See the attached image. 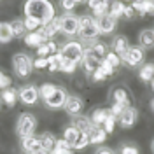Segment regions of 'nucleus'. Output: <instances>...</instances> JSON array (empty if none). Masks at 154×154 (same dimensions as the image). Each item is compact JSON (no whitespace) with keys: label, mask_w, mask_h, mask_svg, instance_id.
I'll use <instances>...</instances> for the list:
<instances>
[{"label":"nucleus","mask_w":154,"mask_h":154,"mask_svg":"<svg viewBox=\"0 0 154 154\" xmlns=\"http://www.w3.org/2000/svg\"><path fill=\"white\" fill-rule=\"evenodd\" d=\"M88 145H89V135L88 133H79L75 144H74V151H82V149H86Z\"/></svg>","instance_id":"obj_33"},{"label":"nucleus","mask_w":154,"mask_h":154,"mask_svg":"<svg viewBox=\"0 0 154 154\" xmlns=\"http://www.w3.org/2000/svg\"><path fill=\"white\" fill-rule=\"evenodd\" d=\"M133 16H135V9L131 7V5H126V7H125V12H123V18L131 19Z\"/></svg>","instance_id":"obj_47"},{"label":"nucleus","mask_w":154,"mask_h":154,"mask_svg":"<svg viewBox=\"0 0 154 154\" xmlns=\"http://www.w3.org/2000/svg\"><path fill=\"white\" fill-rule=\"evenodd\" d=\"M60 5H61V9L65 11V12H72V11L75 9V2L74 0H60Z\"/></svg>","instance_id":"obj_44"},{"label":"nucleus","mask_w":154,"mask_h":154,"mask_svg":"<svg viewBox=\"0 0 154 154\" xmlns=\"http://www.w3.org/2000/svg\"><path fill=\"white\" fill-rule=\"evenodd\" d=\"M89 49H91V51H93L98 58H102V60H103V58H105V54L109 53V48H107L103 42H100V40H93V42L89 44Z\"/></svg>","instance_id":"obj_32"},{"label":"nucleus","mask_w":154,"mask_h":154,"mask_svg":"<svg viewBox=\"0 0 154 154\" xmlns=\"http://www.w3.org/2000/svg\"><path fill=\"white\" fill-rule=\"evenodd\" d=\"M35 128H37V119L35 116L30 114V112H23L16 121V135L19 138H25L28 135L35 133Z\"/></svg>","instance_id":"obj_4"},{"label":"nucleus","mask_w":154,"mask_h":154,"mask_svg":"<svg viewBox=\"0 0 154 154\" xmlns=\"http://www.w3.org/2000/svg\"><path fill=\"white\" fill-rule=\"evenodd\" d=\"M84 53H86V48H84L81 42H75V40L65 42V44L60 48V54H61V56L65 58V60L75 61V63H82Z\"/></svg>","instance_id":"obj_3"},{"label":"nucleus","mask_w":154,"mask_h":154,"mask_svg":"<svg viewBox=\"0 0 154 154\" xmlns=\"http://www.w3.org/2000/svg\"><path fill=\"white\" fill-rule=\"evenodd\" d=\"M95 19H96V26H98L102 35H110L117 28V19H114L112 16H109V14H103V16L95 18Z\"/></svg>","instance_id":"obj_9"},{"label":"nucleus","mask_w":154,"mask_h":154,"mask_svg":"<svg viewBox=\"0 0 154 154\" xmlns=\"http://www.w3.org/2000/svg\"><path fill=\"white\" fill-rule=\"evenodd\" d=\"M82 109H84V102H82V98H79V96H68L67 98V103H65V110H67L68 116H79L82 112Z\"/></svg>","instance_id":"obj_14"},{"label":"nucleus","mask_w":154,"mask_h":154,"mask_svg":"<svg viewBox=\"0 0 154 154\" xmlns=\"http://www.w3.org/2000/svg\"><path fill=\"white\" fill-rule=\"evenodd\" d=\"M149 2H154V0H149Z\"/></svg>","instance_id":"obj_54"},{"label":"nucleus","mask_w":154,"mask_h":154,"mask_svg":"<svg viewBox=\"0 0 154 154\" xmlns=\"http://www.w3.org/2000/svg\"><path fill=\"white\" fill-rule=\"evenodd\" d=\"M123 2H125V0H123Z\"/></svg>","instance_id":"obj_55"},{"label":"nucleus","mask_w":154,"mask_h":154,"mask_svg":"<svg viewBox=\"0 0 154 154\" xmlns=\"http://www.w3.org/2000/svg\"><path fill=\"white\" fill-rule=\"evenodd\" d=\"M56 89L54 84H51V82H44V84H40L38 86V95H40V100H46L53 91Z\"/></svg>","instance_id":"obj_34"},{"label":"nucleus","mask_w":154,"mask_h":154,"mask_svg":"<svg viewBox=\"0 0 154 154\" xmlns=\"http://www.w3.org/2000/svg\"><path fill=\"white\" fill-rule=\"evenodd\" d=\"M21 149L25 151V152H37L38 149H40V140H38V135H28V137H25V138H21Z\"/></svg>","instance_id":"obj_16"},{"label":"nucleus","mask_w":154,"mask_h":154,"mask_svg":"<svg viewBox=\"0 0 154 154\" xmlns=\"http://www.w3.org/2000/svg\"><path fill=\"white\" fill-rule=\"evenodd\" d=\"M138 44L142 49L154 48V28H144L138 33Z\"/></svg>","instance_id":"obj_17"},{"label":"nucleus","mask_w":154,"mask_h":154,"mask_svg":"<svg viewBox=\"0 0 154 154\" xmlns=\"http://www.w3.org/2000/svg\"><path fill=\"white\" fill-rule=\"evenodd\" d=\"M51 154H74V149L67 144V140H63V138H58L56 140V145H54V149L51 151Z\"/></svg>","instance_id":"obj_31"},{"label":"nucleus","mask_w":154,"mask_h":154,"mask_svg":"<svg viewBox=\"0 0 154 154\" xmlns=\"http://www.w3.org/2000/svg\"><path fill=\"white\" fill-rule=\"evenodd\" d=\"M144 58H145L144 49L140 48V46L138 48L135 46V48H128V51L121 56V60H123V63L128 65V67H138L144 61Z\"/></svg>","instance_id":"obj_8"},{"label":"nucleus","mask_w":154,"mask_h":154,"mask_svg":"<svg viewBox=\"0 0 154 154\" xmlns=\"http://www.w3.org/2000/svg\"><path fill=\"white\" fill-rule=\"evenodd\" d=\"M128 48H130V44H128V38L125 35H117L114 38V42H112V51L116 54H119V56H123L128 51Z\"/></svg>","instance_id":"obj_23"},{"label":"nucleus","mask_w":154,"mask_h":154,"mask_svg":"<svg viewBox=\"0 0 154 154\" xmlns=\"http://www.w3.org/2000/svg\"><path fill=\"white\" fill-rule=\"evenodd\" d=\"M151 109H152V112H154V98H152V102H151Z\"/></svg>","instance_id":"obj_52"},{"label":"nucleus","mask_w":154,"mask_h":154,"mask_svg":"<svg viewBox=\"0 0 154 154\" xmlns=\"http://www.w3.org/2000/svg\"><path fill=\"white\" fill-rule=\"evenodd\" d=\"M11 28H12V35L16 38H25V35L28 33L25 28V21L23 19H12L11 21Z\"/></svg>","instance_id":"obj_26"},{"label":"nucleus","mask_w":154,"mask_h":154,"mask_svg":"<svg viewBox=\"0 0 154 154\" xmlns=\"http://www.w3.org/2000/svg\"><path fill=\"white\" fill-rule=\"evenodd\" d=\"M79 130L77 128H74V126L70 125L68 128H65V131H63V140H67V144L74 149V144H75V140H77V137H79Z\"/></svg>","instance_id":"obj_30"},{"label":"nucleus","mask_w":154,"mask_h":154,"mask_svg":"<svg viewBox=\"0 0 154 154\" xmlns=\"http://www.w3.org/2000/svg\"><path fill=\"white\" fill-rule=\"evenodd\" d=\"M100 61H102V58H98L91 49L88 48L86 53H84V58H82V63H81V65L84 67V70H86L88 75H91L96 68L100 67Z\"/></svg>","instance_id":"obj_11"},{"label":"nucleus","mask_w":154,"mask_h":154,"mask_svg":"<svg viewBox=\"0 0 154 154\" xmlns=\"http://www.w3.org/2000/svg\"><path fill=\"white\" fill-rule=\"evenodd\" d=\"M119 154H140V151H138V147H137V145L125 144L123 147H121V151H119Z\"/></svg>","instance_id":"obj_42"},{"label":"nucleus","mask_w":154,"mask_h":154,"mask_svg":"<svg viewBox=\"0 0 154 154\" xmlns=\"http://www.w3.org/2000/svg\"><path fill=\"white\" fill-rule=\"evenodd\" d=\"M75 4H86V0H74Z\"/></svg>","instance_id":"obj_50"},{"label":"nucleus","mask_w":154,"mask_h":154,"mask_svg":"<svg viewBox=\"0 0 154 154\" xmlns=\"http://www.w3.org/2000/svg\"><path fill=\"white\" fill-rule=\"evenodd\" d=\"M138 77L144 82H151L154 79V63H145V65H142V68L138 70Z\"/></svg>","instance_id":"obj_27"},{"label":"nucleus","mask_w":154,"mask_h":154,"mask_svg":"<svg viewBox=\"0 0 154 154\" xmlns=\"http://www.w3.org/2000/svg\"><path fill=\"white\" fill-rule=\"evenodd\" d=\"M116 123H117V117H116V116H112L110 112H109V117L105 119V123L102 125V128H103L107 133L110 135V133H114V130H116Z\"/></svg>","instance_id":"obj_36"},{"label":"nucleus","mask_w":154,"mask_h":154,"mask_svg":"<svg viewBox=\"0 0 154 154\" xmlns=\"http://www.w3.org/2000/svg\"><path fill=\"white\" fill-rule=\"evenodd\" d=\"M25 44L28 46V48H35L37 49L38 46H42V44H46V40L42 38V35L37 32H28L26 35H25Z\"/></svg>","instance_id":"obj_24"},{"label":"nucleus","mask_w":154,"mask_h":154,"mask_svg":"<svg viewBox=\"0 0 154 154\" xmlns=\"http://www.w3.org/2000/svg\"><path fill=\"white\" fill-rule=\"evenodd\" d=\"M12 70L19 79H26L33 72V60L26 53H16L12 56Z\"/></svg>","instance_id":"obj_2"},{"label":"nucleus","mask_w":154,"mask_h":154,"mask_svg":"<svg viewBox=\"0 0 154 154\" xmlns=\"http://www.w3.org/2000/svg\"><path fill=\"white\" fill-rule=\"evenodd\" d=\"M107 117H109V109H95L91 112V121L95 126H102Z\"/></svg>","instance_id":"obj_28"},{"label":"nucleus","mask_w":154,"mask_h":154,"mask_svg":"<svg viewBox=\"0 0 154 154\" xmlns=\"http://www.w3.org/2000/svg\"><path fill=\"white\" fill-rule=\"evenodd\" d=\"M151 89H152V91H154V79H152V81H151Z\"/></svg>","instance_id":"obj_51"},{"label":"nucleus","mask_w":154,"mask_h":154,"mask_svg":"<svg viewBox=\"0 0 154 154\" xmlns=\"http://www.w3.org/2000/svg\"><path fill=\"white\" fill-rule=\"evenodd\" d=\"M0 100L5 103L7 107H14L18 103L19 96H18V89H14V88H5V89H2V93H0Z\"/></svg>","instance_id":"obj_18"},{"label":"nucleus","mask_w":154,"mask_h":154,"mask_svg":"<svg viewBox=\"0 0 154 154\" xmlns=\"http://www.w3.org/2000/svg\"><path fill=\"white\" fill-rule=\"evenodd\" d=\"M23 11L26 18L37 19L40 25H48L49 21L56 18V11L51 0H26L23 5Z\"/></svg>","instance_id":"obj_1"},{"label":"nucleus","mask_w":154,"mask_h":154,"mask_svg":"<svg viewBox=\"0 0 154 154\" xmlns=\"http://www.w3.org/2000/svg\"><path fill=\"white\" fill-rule=\"evenodd\" d=\"M18 96H19V102L25 103V105H35L38 102V88L35 84H26V86H21L18 89Z\"/></svg>","instance_id":"obj_7"},{"label":"nucleus","mask_w":154,"mask_h":154,"mask_svg":"<svg viewBox=\"0 0 154 154\" xmlns=\"http://www.w3.org/2000/svg\"><path fill=\"white\" fill-rule=\"evenodd\" d=\"M12 38H14V35H12L11 23H7V21H0V44H9Z\"/></svg>","instance_id":"obj_25"},{"label":"nucleus","mask_w":154,"mask_h":154,"mask_svg":"<svg viewBox=\"0 0 154 154\" xmlns=\"http://www.w3.org/2000/svg\"><path fill=\"white\" fill-rule=\"evenodd\" d=\"M23 21H25V28H26V32H37V30L42 26L37 19H33V18H26V16H25Z\"/></svg>","instance_id":"obj_39"},{"label":"nucleus","mask_w":154,"mask_h":154,"mask_svg":"<svg viewBox=\"0 0 154 154\" xmlns=\"http://www.w3.org/2000/svg\"><path fill=\"white\" fill-rule=\"evenodd\" d=\"M72 126L77 128L81 133H89L95 125H93L91 117H86V116L79 114V116H74V117H72Z\"/></svg>","instance_id":"obj_15"},{"label":"nucleus","mask_w":154,"mask_h":154,"mask_svg":"<svg viewBox=\"0 0 154 154\" xmlns=\"http://www.w3.org/2000/svg\"><path fill=\"white\" fill-rule=\"evenodd\" d=\"M67 91L63 89V88H58L51 93V95L44 100V103H46V107L48 109H53V110H58V109H65V103H67Z\"/></svg>","instance_id":"obj_6"},{"label":"nucleus","mask_w":154,"mask_h":154,"mask_svg":"<svg viewBox=\"0 0 154 154\" xmlns=\"http://www.w3.org/2000/svg\"><path fill=\"white\" fill-rule=\"evenodd\" d=\"M91 79H93L95 82H102V81H105V79H109V75L105 74V70H103L102 67H98V68L95 70V72L91 74Z\"/></svg>","instance_id":"obj_40"},{"label":"nucleus","mask_w":154,"mask_h":154,"mask_svg":"<svg viewBox=\"0 0 154 154\" xmlns=\"http://www.w3.org/2000/svg\"><path fill=\"white\" fill-rule=\"evenodd\" d=\"M125 7L126 4L123 2V0H116L114 4L109 7V16H112L114 19H119L123 18V12H125Z\"/></svg>","instance_id":"obj_29"},{"label":"nucleus","mask_w":154,"mask_h":154,"mask_svg":"<svg viewBox=\"0 0 154 154\" xmlns=\"http://www.w3.org/2000/svg\"><path fill=\"white\" fill-rule=\"evenodd\" d=\"M77 67H79V63H75V61H70V60H61V72H65V74H74L77 70Z\"/></svg>","instance_id":"obj_37"},{"label":"nucleus","mask_w":154,"mask_h":154,"mask_svg":"<svg viewBox=\"0 0 154 154\" xmlns=\"http://www.w3.org/2000/svg\"><path fill=\"white\" fill-rule=\"evenodd\" d=\"M9 86H11V79L5 74L0 72V89H5V88H9Z\"/></svg>","instance_id":"obj_46"},{"label":"nucleus","mask_w":154,"mask_h":154,"mask_svg":"<svg viewBox=\"0 0 154 154\" xmlns=\"http://www.w3.org/2000/svg\"><path fill=\"white\" fill-rule=\"evenodd\" d=\"M77 35L82 38V40H96V37L102 35V33H100V30H98V26H96V23H95V25H91V26L79 28V33H77Z\"/></svg>","instance_id":"obj_22"},{"label":"nucleus","mask_w":154,"mask_h":154,"mask_svg":"<svg viewBox=\"0 0 154 154\" xmlns=\"http://www.w3.org/2000/svg\"><path fill=\"white\" fill-rule=\"evenodd\" d=\"M38 140H40V149H44V151L51 152V151L54 149V145H56L58 138L51 133V131H44V133L38 135Z\"/></svg>","instance_id":"obj_20"},{"label":"nucleus","mask_w":154,"mask_h":154,"mask_svg":"<svg viewBox=\"0 0 154 154\" xmlns=\"http://www.w3.org/2000/svg\"><path fill=\"white\" fill-rule=\"evenodd\" d=\"M60 32L67 37H75L79 33V16L68 14V12L60 16Z\"/></svg>","instance_id":"obj_5"},{"label":"nucleus","mask_w":154,"mask_h":154,"mask_svg":"<svg viewBox=\"0 0 154 154\" xmlns=\"http://www.w3.org/2000/svg\"><path fill=\"white\" fill-rule=\"evenodd\" d=\"M88 135H89V144L102 145L107 140V135H109V133H107L102 126H93V130H91Z\"/></svg>","instance_id":"obj_19"},{"label":"nucleus","mask_w":154,"mask_h":154,"mask_svg":"<svg viewBox=\"0 0 154 154\" xmlns=\"http://www.w3.org/2000/svg\"><path fill=\"white\" fill-rule=\"evenodd\" d=\"M137 119H138V112H137V109L135 107H126L125 110H123V114L119 116V126L121 128H125V130H130V128H133V125L137 123Z\"/></svg>","instance_id":"obj_10"},{"label":"nucleus","mask_w":154,"mask_h":154,"mask_svg":"<svg viewBox=\"0 0 154 154\" xmlns=\"http://www.w3.org/2000/svg\"><path fill=\"white\" fill-rule=\"evenodd\" d=\"M96 19L93 14H82V16H79V28H84V26H91V25H95Z\"/></svg>","instance_id":"obj_38"},{"label":"nucleus","mask_w":154,"mask_h":154,"mask_svg":"<svg viewBox=\"0 0 154 154\" xmlns=\"http://www.w3.org/2000/svg\"><path fill=\"white\" fill-rule=\"evenodd\" d=\"M152 152H154V140H152Z\"/></svg>","instance_id":"obj_53"},{"label":"nucleus","mask_w":154,"mask_h":154,"mask_svg":"<svg viewBox=\"0 0 154 154\" xmlns=\"http://www.w3.org/2000/svg\"><path fill=\"white\" fill-rule=\"evenodd\" d=\"M86 5L91 9V12H93V11L100 9L102 5H105V4H103V0H86Z\"/></svg>","instance_id":"obj_45"},{"label":"nucleus","mask_w":154,"mask_h":154,"mask_svg":"<svg viewBox=\"0 0 154 154\" xmlns=\"http://www.w3.org/2000/svg\"><path fill=\"white\" fill-rule=\"evenodd\" d=\"M125 109H126V107H123L121 103H114V102H112V105H110V109H109V112L119 119V116L123 114V110H125Z\"/></svg>","instance_id":"obj_43"},{"label":"nucleus","mask_w":154,"mask_h":154,"mask_svg":"<svg viewBox=\"0 0 154 154\" xmlns=\"http://www.w3.org/2000/svg\"><path fill=\"white\" fill-rule=\"evenodd\" d=\"M38 33L42 35V38L48 42V40H53V37L60 33V18H54L53 21H49L48 25H42L38 28Z\"/></svg>","instance_id":"obj_13"},{"label":"nucleus","mask_w":154,"mask_h":154,"mask_svg":"<svg viewBox=\"0 0 154 154\" xmlns=\"http://www.w3.org/2000/svg\"><path fill=\"white\" fill-rule=\"evenodd\" d=\"M95 154H116L114 149H110V147H105V145H102V147H98L95 151Z\"/></svg>","instance_id":"obj_48"},{"label":"nucleus","mask_w":154,"mask_h":154,"mask_svg":"<svg viewBox=\"0 0 154 154\" xmlns=\"http://www.w3.org/2000/svg\"><path fill=\"white\" fill-rule=\"evenodd\" d=\"M48 67H49L48 58H35V60H33V68H37V70H46Z\"/></svg>","instance_id":"obj_41"},{"label":"nucleus","mask_w":154,"mask_h":154,"mask_svg":"<svg viewBox=\"0 0 154 154\" xmlns=\"http://www.w3.org/2000/svg\"><path fill=\"white\" fill-rule=\"evenodd\" d=\"M110 98L114 103H121L123 107H131V96L128 93V89L123 86H117L110 91Z\"/></svg>","instance_id":"obj_12"},{"label":"nucleus","mask_w":154,"mask_h":154,"mask_svg":"<svg viewBox=\"0 0 154 154\" xmlns=\"http://www.w3.org/2000/svg\"><path fill=\"white\" fill-rule=\"evenodd\" d=\"M32 154H51V152H48V151H44V149H38L37 152H32Z\"/></svg>","instance_id":"obj_49"},{"label":"nucleus","mask_w":154,"mask_h":154,"mask_svg":"<svg viewBox=\"0 0 154 154\" xmlns=\"http://www.w3.org/2000/svg\"><path fill=\"white\" fill-rule=\"evenodd\" d=\"M103 60H105V61H109V65H112L114 68H117L119 65H121V63H123L121 56H119V54H116L112 49H110V51H109V53L105 54V58H103Z\"/></svg>","instance_id":"obj_35"},{"label":"nucleus","mask_w":154,"mask_h":154,"mask_svg":"<svg viewBox=\"0 0 154 154\" xmlns=\"http://www.w3.org/2000/svg\"><path fill=\"white\" fill-rule=\"evenodd\" d=\"M131 7L135 12H138V16H147V14H154V2L149 0H142V2H131Z\"/></svg>","instance_id":"obj_21"}]
</instances>
